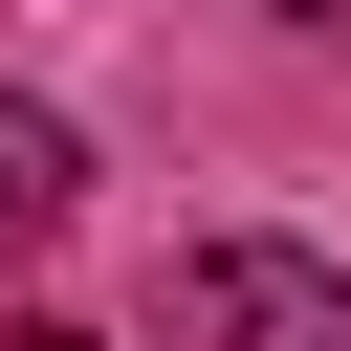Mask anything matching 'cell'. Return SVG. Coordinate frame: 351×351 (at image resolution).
Masks as SVG:
<instances>
[{
    "instance_id": "6da1fadb",
    "label": "cell",
    "mask_w": 351,
    "mask_h": 351,
    "mask_svg": "<svg viewBox=\"0 0 351 351\" xmlns=\"http://www.w3.org/2000/svg\"><path fill=\"white\" fill-rule=\"evenodd\" d=\"M176 351H351V263H307V241H197V263H176Z\"/></svg>"
},
{
    "instance_id": "3957f363",
    "label": "cell",
    "mask_w": 351,
    "mask_h": 351,
    "mask_svg": "<svg viewBox=\"0 0 351 351\" xmlns=\"http://www.w3.org/2000/svg\"><path fill=\"white\" fill-rule=\"evenodd\" d=\"M0 351H88V329H0Z\"/></svg>"
},
{
    "instance_id": "7a4b0ae2",
    "label": "cell",
    "mask_w": 351,
    "mask_h": 351,
    "mask_svg": "<svg viewBox=\"0 0 351 351\" xmlns=\"http://www.w3.org/2000/svg\"><path fill=\"white\" fill-rule=\"evenodd\" d=\"M66 197H88L66 110H22V88H0V263H22V241H66Z\"/></svg>"
}]
</instances>
